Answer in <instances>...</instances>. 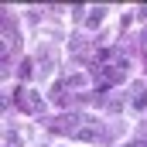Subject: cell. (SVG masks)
<instances>
[{
    "instance_id": "1",
    "label": "cell",
    "mask_w": 147,
    "mask_h": 147,
    "mask_svg": "<svg viewBox=\"0 0 147 147\" xmlns=\"http://www.w3.org/2000/svg\"><path fill=\"white\" fill-rule=\"evenodd\" d=\"M127 69H130V62L116 51L113 62L99 65V89H110V86H116V82H123V79H127Z\"/></svg>"
},
{
    "instance_id": "2",
    "label": "cell",
    "mask_w": 147,
    "mask_h": 147,
    "mask_svg": "<svg viewBox=\"0 0 147 147\" xmlns=\"http://www.w3.org/2000/svg\"><path fill=\"white\" fill-rule=\"evenodd\" d=\"M82 113L79 110H69V113H62V116H55L51 123H48V130L51 134H69V130H75V127H82Z\"/></svg>"
},
{
    "instance_id": "3",
    "label": "cell",
    "mask_w": 147,
    "mask_h": 147,
    "mask_svg": "<svg viewBox=\"0 0 147 147\" xmlns=\"http://www.w3.org/2000/svg\"><path fill=\"white\" fill-rule=\"evenodd\" d=\"M14 99H17V106H21V110H24V113H31V116H38V113L45 110V99L38 96L34 89H24V86H21Z\"/></svg>"
},
{
    "instance_id": "4",
    "label": "cell",
    "mask_w": 147,
    "mask_h": 147,
    "mask_svg": "<svg viewBox=\"0 0 147 147\" xmlns=\"http://www.w3.org/2000/svg\"><path fill=\"white\" fill-rule=\"evenodd\" d=\"M130 103H134V110H144V106H147V89L140 86V82H137V89H134V99H130Z\"/></svg>"
},
{
    "instance_id": "5",
    "label": "cell",
    "mask_w": 147,
    "mask_h": 147,
    "mask_svg": "<svg viewBox=\"0 0 147 147\" xmlns=\"http://www.w3.org/2000/svg\"><path fill=\"white\" fill-rule=\"evenodd\" d=\"M103 17H106V7H92V10H89V28H99Z\"/></svg>"
},
{
    "instance_id": "6",
    "label": "cell",
    "mask_w": 147,
    "mask_h": 147,
    "mask_svg": "<svg viewBox=\"0 0 147 147\" xmlns=\"http://www.w3.org/2000/svg\"><path fill=\"white\" fill-rule=\"evenodd\" d=\"M65 86H69V89H82V86H86V75H72V79H65Z\"/></svg>"
},
{
    "instance_id": "7",
    "label": "cell",
    "mask_w": 147,
    "mask_h": 147,
    "mask_svg": "<svg viewBox=\"0 0 147 147\" xmlns=\"http://www.w3.org/2000/svg\"><path fill=\"white\" fill-rule=\"evenodd\" d=\"M17 144H21V140H17V134L10 130V134H7V147H17Z\"/></svg>"
},
{
    "instance_id": "8",
    "label": "cell",
    "mask_w": 147,
    "mask_h": 147,
    "mask_svg": "<svg viewBox=\"0 0 147 147\" xmlns=\"http://www.w3.org/2000/svg\"><path fill=\"white\" fill-rule=\"evenodd\" d=\"M130 147H147V140H130Z\"/></svg>"
},
{
    "instance_id": "9",
    "label": "cell",
    "mask_w": 147,
    "mask_h": 147,
    "mask_svg": "<svg viewBox=\"0 0 147 147\" xmlns=\"http://www.w3.org/2000/svg\"><path fill=\"white\" fill-rule=\"evenodd\" d=\"M144 45H147V31H144Z\"/></svg>"
}]
</instances>
